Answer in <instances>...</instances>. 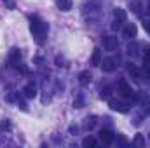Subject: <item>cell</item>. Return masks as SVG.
<instances>
[{"label":"cell","mask_w":150,"mask_h":148,"mask_svg":"<svg viewBox=\"0 0 150 148\" xmlns=\"http://www.w3.org/2000/svg\"><path fill=\"white\" fill-rule=\"evenodd\" d=\"M127 73L133 75L134 82H140V80H142V73H140V70H138L134 65H127Z\"/></svg>","instance_id":"8fae6325"},{"label":"cell","mask_w":150,"mask_h":148,"mask_svg":"<svg viewBox=\"0 0 150 148\" xmlns=\"http://www.w3.org/2000/svg\"><path fill=\"white\" fill-rule=\"evenodd\" d=\"M103 47L107 49V51H115L117 47H119V40L117 37H112V35H107V37H103Z\"/></svg>","instance_id":"3957f363"},{"label":"cell","mask_w":150,"mask_h":148,"mask_svg":"<svg viewBox=\"0 0 150 148\" xmlns=\"http://www.w3.org/2000/svg\"><path fill=\"white\" fill-rule=\"evenodd\" d=\"M19 59H21L19 49H11V52H9V61H11V63H19Z\"/></svg>","instance_id":"4fadbf2b"},{"label":"cell","mask_w":150,"mask_h":148,"mask_svg":"<svg viewBox=\"0 0 150 148\" xmlns=\"http://www.w3.org/2000/svg\"><path fill=\"white\" fill-rule=\"evenodd\" d=\"M82 145H84L86 148H89V147H96V140H94L93 136H87V138H84Z\"/></svg>","instance_id":"2e32d148"},{"label":"cell","mask_w":150,"mask_h":148,"mask_svg":"<svg viewBox=\"0 0 150 148\" xmlns=\"http://www.w3.org/2000/svg\"><path fill=\"white\" fill-rule=\"evenodd\" d=\"M4 2L7 4V7H9V9H14V5H16V4H14V0H4Z\"/></svg>","instance_id":"d6986e66"},{"label":"cell","mask_w":150,"mask_h":148,"mask_svg":"<svg viewBox=\"0 0 150 148\" xmlns=\"http://www.w3.org/2000/svg\"><path fill=\"white\" fill-rule=\"evenodd\" d=\"M119 94L122 96V98H131V94H133V89H131V85L127 84V82H120L119 84Z\"/></svg>","instance_id":"8992f818"},{"label":"cell","mask_w":150,"mask_h":148,"mask_svg":"<svg viewBox=\"0 0 150 148\" xmlns=\"http://www.w3.org/2000/svg\"><path fill=\"white\" fill-rule=\"evenodd\" d=\"M30 30H32L33 37L37 38L38 44H44L47 32H49V25L45 21H42L38 16H30Z\"/></svg>","instance_id":"6da1fadb"},{"label":"cell","mask_w":150,"mask_h":148,"mask_svg":"<svg viewBox=\"0 0 150 148\" xmlns=\"http://www.w3.org/2000/svg\"><path fill=\"white\" fill-rule=\"evenodd\" d=\"M100 140H101L105 145H110V143H113V134L110 131H107V129H101V131H100Z\"/></svg>","instance_id":"ba28073f"},{"label":"cell","mask_w":150,"mask_h":148,"mask_svg":"<svg viewBox=\"0 0 150 148\" xmlns=\"http://www.w3.org/2000/svg\"><path fill=\"white\" fill-rule=\"evenodd\" d=\"M79 82H80V85H87L91 82V73L89 72H82L79 75Z\"/></svg>","instance_id":"5bb4252c"},{"label":"cell","mask_w":150,"mask_h":148,"mask_svg":"<svg viewBox=\"0 0 150 148\" xmlns=\"http://www.w3.org/2000/svg\"><path fill=\"white\" fill-rule=\"evenodd\" d=\"M110 108L115 110V111L124 113V111L129 110V105H127V103H122V101H112V103H110Z\"/></svg>","instance_id":"9c48e42d"},{"label":"cell","mask_w":150,"mask_h":148,"mask_svg":"<svg viewBox=\"0 0 150 148\" xmlns=\"http://www.w3.org/2000/svg\"><path fill=\"white\" fill-rule=\"evenodd\" d=\"M127 54H129L131 58L138 56V45H136V44H129V45H127Z\"/></svg>","instance_id":"9a60e30c"},{"label":"cell","mask_w":150,"mask_h":148,"mask_svg":"<svg viewBox=\"0 0 150 148\" xmlns=\"http://www.w3.org/2000/svg\"><path fill=\"white\" fill-rule=\"evenodd\" d=\"M143 28H145V30L150 33V21H145V23H143Z\"/></svg>","instance_id":"ffe728a7"},{"label":"cell","mask_w":150,"mask_h":148,"mask_svg":"<svg viewBox=\"0 0 150 148\" xmlns=\"http://www.w3.org/2000/svg\"><path fill=\"white\" fill-rule=\"evenodd\" d=\"M133 143H134V145H138V147H143V145H145V140H143V136H142V134H136V136H134V140H133Z\"/></svg>","instance_id":"e0dca14e"},{"label":"cell","mask_w":150,"mask_h":148,"mask_svg":"<svg viewBox=\"0 0 150 148\" xmlns=\"http://www.w3.org/2000/svg\"><path fill=\"white\" fill-rule=\"evenodd\" d=\"M124 23H126V12H124L122 9H115V12H113L112 28H113V30H119Z\"/></svg>","instance_id":"7a4b0ae2"},{"label":"cell","mask_w":150,"mask_h":148,"mask_svg":"<svg viewBox=\"0 0 150 148\" xmlns=\"http://www.w3.org/2000/svg\"><path fill=\"white\" fill-rule=\"evenodd\" d=\"M149 12H150V4H149Z\"/></svg>","instance_id":"44dd1931"},{"label":"cell","mask_w":150,"mask_h":148,"mask_svg":"<svg viewBox=\"0 0 150 148\" xmlns=\"http://www.w3.org/2000/svg\"><path fill=\"white\" fill-rule=\"evenodd\" d=\"M23 94H25L28 99L35 98V96H37V85H35L33 82H28V84L25 85V89H23Z\"/></svg>","instance_id":"52a82bcc"},{"label":"cell","mask_w":150,"mask_h":148,"mask_svg":"<svg viewBox=\"0 0 150 148\" xmlns=\"http://www.w3.org/2000/svg\"><path fill=\"white\" fill-rule=\"evenodd\" d=\"M91 65L93 66H100L101 65V51L100 49H94V52L91 56Z\"/></svg>","instance_id":"7c38bea8"},{"label":"cell","mask_w":150,"mask_h":148,"mask_svg":"<svg viewBox=\"0 0 150 148\" xmlns=\"http://www.w3.org/2000/svg\"><path fill=\"white\" fill-rule=\"evenodd\" d=\"M56 5H58V9H59V11L67 12V11H70V9L74 7V2H72V0H58V2H56Z\"/></svg>","instance_id":"30bf717a"},{"label":"cell","mask_w":150,"mask_h":148,"mask_svg":"<svg viewBox=\"0 0 150 148\" xmlns=\"http://www.w3.org/2000/svg\"><path fill=\"white\" fill-rule=\"evenodd\" d=\"M136 33H138V28H136L134 23H127V25L122 28V35H124L126 38H134Z\"/></svg>","instance_id":"277c9868"},{"label":"cell","mask_w":150,"mask_h":148,"mask_svg":"<svg viewBox=\"0 0 150 148\" xmlns=\"http://www.w3.org/2000/svg\"><path fill=\"white\" fill-rule=\"evenodd\" d=\"M115 63H117V59H113V58H107V59H103V61H101V65H100V66L103 68V72H105V73H112L113 70H115V66H117Z\"/></svg>","instance_id":"5b68a950"},{"label":"cell","mask_w":150,"mask_h":148,"mask_svg":"<svg viewBox=\"0 0 150 148\" xmlns=\"http://www.w3.org/2000/svg\"><path fill=\"white\" fill-rule=\"evenodd\" d=\"M9 129H11V122H9V120H2V122H0V132L9 131Z\"/></svg>","instance_id":"ac0fdd59"}]
</instances>
